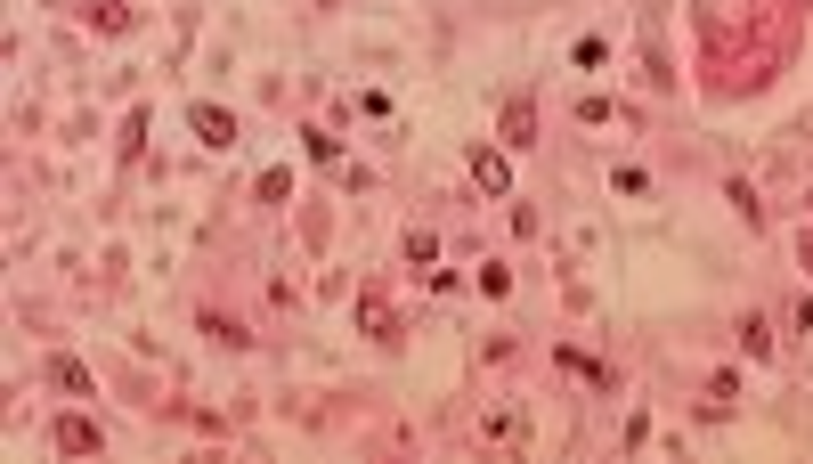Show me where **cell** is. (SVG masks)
<instances>
[{"mask_svg": "<svg viewBox=\"0 0 813 464\" xmlns=\"http://www.w3.org/2000/svg\"><path fill=\"white\" fill-rule=\"evenodd\" d=\"M187 123H196L204 147H236V114H220V106H187Z\"/></svg>", "mask_w": 813, "mask_h": 464, "instance_id": "1", "label": "cell"}, {"mask_svg": "<svg viewBox=\"0 0 813 464\" xmlns=\"http://www.w3.org/2000/svg\"><path fill=\"white\" fill-rule=\"evenodd\" d=\"M57 448H66V456H90V448H98V424H90V416H66V424H57Z\"/></svg>", "mask_w": 813, "mask_h": 464, "instance_id": "2", "label": "cell"}, {"mask_svg": "<svg viewBox=\"0 0 813 464\" xmlns=\"http://www.w3.org/2000/svg\"><path fill=\"white\" fill-rule=\"evenodd\" d=\"M472 180H480L488 196H505V188H513V171H505V155H488V147H480V155H472Z\"/></svg>", "mask_w": 813, "mask_h": 464, "instance_id": "3", "label": "cell"}, {"mask_svg": "<svg viewBox=\"0 0 813 464\" xmlns=\"http://www.w3.org/2000/svg\"><path fill=\"white\" fill-rule=\"evenodd\" d=\"M505 139H513V147H529V139H537V106H529V98H513V106H505Z\"/></svg>", "mask_w": 813, "mask_h": 464, "instance_id": "4", "label": "cell"}, {"mask_svg": "<svg viewBox=\"0 0 813 464\" xmlns=\"http://www.w3.org/2000/svg\"><path fill=\"white\" fill-rule=\"evenodd\" d=\"M49 383H57V391H74V399H90V375H82L74 359H49Z\"/></svg>", "mask_w": 813, "mask_h": 464, "instance_id": "5", "label": "cell"}, {"mask_svg": "<svg viewBox=\"0 0 813 464\" xmlns=\"http://www.w3.org/2000/svg\"><path fill=\"white\" fill-rule=\"evenodd\" d=\"M740 342H748V359H765L773 351V326L765 318H740Z\"/></svg>", "mask_w": 813, "mask_h": 464, "instance_id": "6", "label": "cell"}, {"mask_svg": "<svg viewBox=\"0 0 813 464\" xmlns=\"http://www.w3.org/2000/svg\"><path fill=\"white\" fill-rule=\"evenodd\" d=\"M293 196V171H261V204H285Z\"/></svg>", "mask_w": 813, "mask_h": 464, "instance_id": "7", "label": "cell"}, {"mask_svg": "<svg viewBox=\"0 0 813 464\" xmlns=\"http://www.w3.org/2000/svg\"><path fill=\"white\" fill-rule=\"evenodd\" d=\"M431 253H440V237H431V228H415V237H407V261H415V269H431Z\"/></svg>", "mask_w": 813, "mask_h": 464, "instance_id": "8", "label": "cell"}, {"mask_svg": "<svg viewBox=\"0 0 813 464\" xmlns=\"http://www.w3.org/2000/svg\"><path fill=\"white\" fill-rule=\"evenodd\" d=\"M358 326H366V334H391V310H383V302L366 294V302H358Z\"/></svg>", "mask_w": 813, "mask_h": 464, "instance_id": "9", "label": "cell"}, {"mask_svg": "<svg viewBox=\"0 0 813 464\" xmlns=\"http://www.w3.org/2000/svg\"><path fill=\"white\" fill-rule=\"evenodd\" d=\"M805 261H813V237H805Z\"/></svg>", "mask_w": 813, "mask_h": 464, "instance_id": "10", "label": "cell"}]
</instances>
